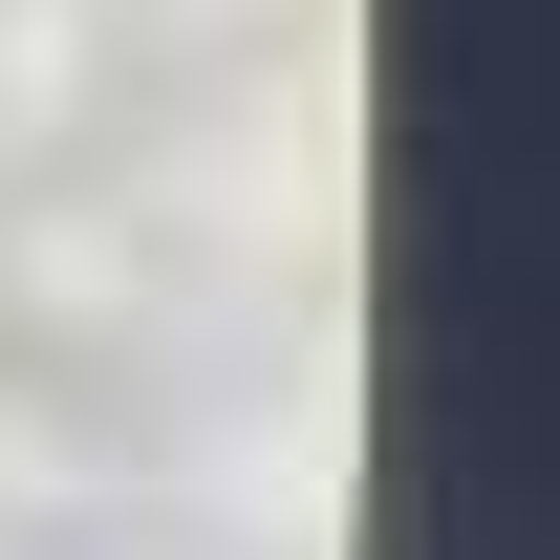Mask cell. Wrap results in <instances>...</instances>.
<instances>
[{"instance_id": "cell-1", "label": "cell", "mask_w": 560, "mask_h": 560, "mask_svg": "<svg viewBox=\"0 0 560 560\" xmlns=\"http://www.w3.org/2000/svg\"><path fill=\"white\" fill-rule=\"evenodd\" d=\"M108 108V0H0V151H66Z\"/></svg>"}, {"instance_id": "cell-2", "label": "cell", "mask_w": 560, "mask_h": 560, "mask_svg": "<svg viewBox=\"0 0 560 560\" xmlns=\"http://www.w3.org/2000/svg\"><path fill=\"white\" fill-rule=\"evenodd\" d=\"M0 302H22V324H108V302H130V215H0Z\"/></svg>"}]
</instances>
